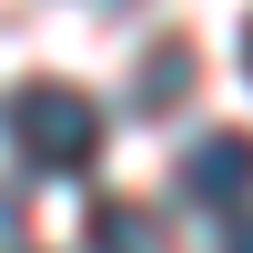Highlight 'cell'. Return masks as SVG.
Returning a JSON list of instances; mask_svg holds the SVG:
<instances>
[{"label":"cell","instance_id":"obj_3","mask_svg":"<svg viewBox=\"0 0 253 253\" xmlns=\"http://www.w3.org/2000/svg\"><path fill=\"white\" fill-rule=\"evenodd\" d=\"M91 253H172V233L142 203H91Z\"/></svg>","mask_w":253,"mask_h":253},{"label":"cell","instance_id":"obj_6","mask_svg":"<svg viewBox=\"0 0 253 253\" xmlns=\"http://www.w3.org/2000/svg\"><path fill=\"white\" fill-rule=\"evenodd\" d=\"M10 243H20V203L0 193V253H10Z\"/></svg>","mask_w":253,"mask_h":253},{"label":"cell","instance_id":"obj_7","mask_svg":"<svg viewBox=\"0 0 253 253\" xmlns=\"http://www.w3.org/2000/svg\"><path fill=\"white\" fill-rule=\"evenodd\" d=\"M243 71H253V20H243Z\"/></svg>","mask_w":253,"mask_h":253},{"label":"cell","instance_id":"obj_4","mask_svg":"<svg viewBox=\"0 0 253 253\" xmlns=\"http://www.w3.org/2000/svg\"><path fill=\"white\" fill-rule=\"evenodd\" d=\"M182 91H193V41H162L152 71H142V91H132V112H172Z\"/></svg>","mask_w":253,"mask_h":253},{"label":"cell","instance_id":"obj_2","mask_svg":"<svg viewBox=\"0 0 253 253\" xmlns=\"http://www.w3.org/2000/svg\"><path fill=\"white\" fill-rule=\"evenodd\" d=\"M182 193L213 203V213H233L253 193V132H203L193 152H182Z\"/></svg>","mask_w":253,"mask_h":253},{"label":"cell","instance_id":"obj_1","mask_svg":"<svg viewBox=\"0 0 253 253\" xmlns=\"http://www.w3.org/2000/svg\"><path fill=\"white\" fill-rule=\"evenodd\" d=\"M10 142H20L31 172L81 182V172L101 162V101L71 91V81H20V91H10Z\"/></svg>","mask_w":253,"mask_h":253},{"label":"cell","instance_id":"obj_5","mask_svg":"<svg viewBox=\"0 0 253 253\" xmlns=\"http://www.w3.org/2000/svg\"><path fill=\"white\" fill-rule=\"evenodd\" d=\"M213 253H253V213H233V223H223V243Z\"/></svg>","mask_w":253,"mask_h":253}]
</instances>
